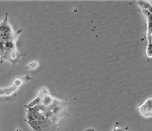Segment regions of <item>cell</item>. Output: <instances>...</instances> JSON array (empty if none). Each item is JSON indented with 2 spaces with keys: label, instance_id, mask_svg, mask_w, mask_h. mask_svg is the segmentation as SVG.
I'll return each instance as SVG.
<instances>
[{
  "label": "cell",
  "instance_id": "5",
  "mask_svg": "<svg viewBox=\"0 0 152 131\" xmlns=\"http://www.w3.org/2000/svg\"><path fill=\"white\" fill-rule=\"evenodd\" d=\"M138 5L142 10H147L148 11H151V3L149 2H139Z\"/></svg>",
  "mask_w": 152,
  "mask_h": 131
},
{
  "label": "cell",
  "instance_id": "1",
  "mask_svg": "<svg viewBox=\"0 0 152 131\" xmlns=\"http://www.w3.org/2000/svg\"><path fill=\"white\" fill-rule=\"evenodd\" d=\"M27 54H22L18 52V50H13V51H7L3 53L2 56L0 63H2L4 61H9L13 64V67L16 66L17 63L20 62V59L22 56H26Z\"/></svg>",
  "mask_w": 152,
  "mask_h": 131
},
{
  "label": "cell",
  "instance_id": "2",
  "mask_svg": "<svg viewBox=\"0 0 152 131\" xmlns=\"http://www.w3.org/2000/svg\"><path fill=\"white\" fill-rule=\"evenodd\" d=\"M139 114L144 118L150 119L152 117V97H149L141 105L137 106Z\"/></svg>",
  "mask_w": 152,
  "mask_h": 131
},
{
  "label": "cell",
  "instance_id": "8",
  "mask_svg": "<svg viewBox=\"0 0 152 131\" xmlns=\"http://www.w3.org/2000/svg\"><path fill=\"white\" fill-rule=\"evenodd\" d=\"M16 131H23V130H22L20 128H18V129H17V130H16Z\"/></svg>",
  "mask_w": 152,
  "mask_h": 131
},
{
  "label": "cell",
  "instance_id": "6",
  "mask_svg": "<svg viewBox=\"0 0 152 131\" xmlns=\"http://www.w3.org/2000/svg\"><path fill=\"white\" fill-rule=\"evenodd\" d=\"M40 62L39 61H34V62H31L27 67H26V70H35V69L38 68L39 67Z\"/></svg>",
  "mask_w": 152,
  "mask_h": 131
},
{
  "label": "cell",
  "instance_id": "7",
  "mask_svg": "<svg viewBox=\"0 0 152 131\" xmlns=\"http://www.w3.org/2000/svg\"><path fill=\"white\" fill-rule=\"evenodd\" d=\"M86 131H95V130H93V129H88Z\"/></svg>",
  "mask_w": 152,
  "mask_h": 131
},
{
  "label": "cell",
  "instance_id": "4",
  "mask_svg": "<svg viewBox=\"0 0 152 131\" xmlns=\"http://www.w3.org/2000/svg\"><path fill=\"white\" fill-rule=\"evenodd\" d=\"M19 89L20 88L13 85L7 87H1L0 88V97H6V96L12 95V94L16 93Z\"/></svg>",
  "mask_w": 152,
  "mask_h": 131
},
{
  "label": "cell",
  "instance_id": "3",
  "mask_svg": "<svg viewBox=\"0 0 152 131\" xmlns=\"http://www.w3.org/2000/svg\"><path fill=\"white\" fill-rule=\"evenodd\" d=\"M33 79V77H30L29 74L27 73L25 77H16L14 80H13V83L11 85L15 86V87H18V88H20L22 86H23L25 83H27V82Z\"/></svg>",
  "mask_w": 152,
  "mask_h": 131
}]
</instances>
